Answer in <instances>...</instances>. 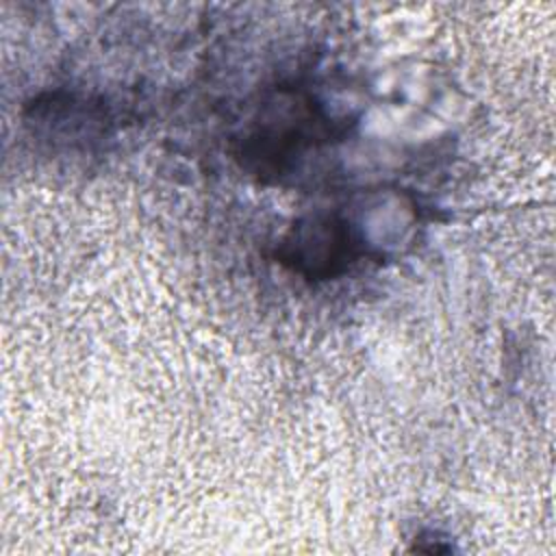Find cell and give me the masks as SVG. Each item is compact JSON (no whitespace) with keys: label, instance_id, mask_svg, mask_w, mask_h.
<instances>
[{"label":"cell","instance_id":"cell-1","mask_svg":"<svg viewBox=\"0 0 556 556\" xmlns=\"http://www.w3.org/2000/svg\"><path fill=\"white\" fill-rule=\"evenodd\" d=\"M311 98L282 93L267 102L241 139V156L261 174L280 176L293 161L326 139V117Z\"/></svg>","mask_w":556,"mask_h":556},{"label":"cell","instance_id":"cell-2","mask_svg":"<svg viewBox=\"0 0 556 556\" xmlns=\"http://www.w3.org/2000/svg\"><path fill=\"white\" fill-rule=\"evenodd\" d=\"M358 237L334 215H315L298 224L282 245V261L315 278L341 274L361 256Z\"/></svg>","mask_w":556,"mask_h":556}]
</instances>
